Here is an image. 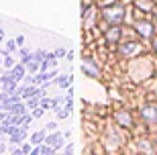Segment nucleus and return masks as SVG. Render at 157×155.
I'll return each instance as SVG.
<instances>
[{"label": "nucleus", "mask_w": 157, "mask_h": 155, "mask_svg": "<svg viewBox=\"0 0 157 155\" xmlns=\"http://www.w3.org/2000/svg\"><path fill=\"white\" fill-rule=\"evenodd\" d=\"M82 17H84V29L90 31L92 25H94V21H96V8H94V6H86L84 12H82Z\"/></svg>", "instance_id": "nucleus-3"}, {"label": "nucleus", "mask_w": 157, "mask_h": 155, "mask_svg": "<svg viewBox=\"0 0 157 155\" xmlns=\"http://www.w3.org/2000/svg\"><path fill=\"white\" fill-rule=\"evenodd\" d=\"M21 151H23L25 155H29V153H31V145H29V143H27V145H23V149H21Z\"/></svg>", "instance_id": "nucleus-22"}, {"label": "nucleus", "mask_w": 157, "mask_h": 155, "mask_svg": "<svg viewBox=\"0 0 157 155\" xmlns=\"http://www.w3.org/2000/svg\"><path fill=\"white\" fill-rule=\"evenodd\" d=\"M4 39V33H2V29H0V41Z\"/></svg>", "instance_id": "nucleus-28"}, {"label": "nucleus", "mask_w": 157, "mask_h": 155, "mask_svg": "<svg viewBox=\"0 0 157 155\" xmlns=\"http://www.w3.org/2000/svg\"><path fill=\"white\" fill-rule=\"evenodd\" d=\"M135 6H137V8H141V10H151V8H153L151 0H137V2H135Z\"/></svg>", "instance_id": "nucleus-13"}, {"label": "nucleus", "mask_w": 157, "mask_h": 155, "mask_svg": "<svg viewBox=\"0 0 157 155\" xmlns=\"http://www.w3.org/2000/svg\"><path fill=\"white\" fill-rule=\"evenodd\" d=\"M45 137H47V131H39V133H35V135L31 137V143L41 145V141H45Z\"/></svg>", "instance_id": "nucleus-14"}, {"label": "nucleus", "mask_w": 157, "mask_h": 155, "mask_svg": "<svg viewBox=\"0 0 157 155\" xmlns=\"http://www.w3.org/2000/svg\"><path fill=\"white\" fill-rule=\"evenodd\" d=\"M114 118H117V122H118V125H122V126H131V125H133L131 114H128V112H122V110H118L117 114H114Z\"/></svg>", "instance_id": "nucleus-9"}, {"label": "nucleus", "mask_w": 157, "mask_h": 155, "mask_svg": "<svg viewBox=\"0 0 157 155\" xmlns=\"http://www.w3.org/2000/svg\"><path fill=\"white\" fill-rule=\"evenodd\" d=\"M25 72H27V68H25L23 63H21V65H17V63H14V65L10 68V76H12V78H14L17 82L25 78Z\"/></svg>", "instance_id": "nucleus-10"}, {"label": "nucleus", "mask_w": 157, "mask_h": 155, "mask_svg": "<svg viewBox=\"0 0 157 155\" xmlns=\"http://www.w3.org/2000/svg\"><path fill=\"white\" fill-rule=\"evenodd\" d=\"M43 112H45V108H43V106H37V108H33V118H39V116H43Z\"/></svg>", "instance_id": "nucleus-20"}, {"label": "nucleus", "mask_w": 157, "mask_h": 155, "mask_svg": "<svg viewBox=\"0 0 157 155\" xmlns=\"http://www.w3.org/2000/svg\"><path fill=\"white\" fill-rule=\"evenodd\" d=\"M137 33L143 37V39H151L153 37V25L149 21H139L137 23Z\"/></svg>", "instance_id": "nucleus-4"}, {"label": "nucleus", "mask_w": 157, "mask_h": 155, "mask_svg": "<svg viewBox=\"0 0 157 155\" xmlns=\"http://www.w3.org/2000/svg\"><path fill=\"white\" fill-rule=\"evenodd\" d=\"M45 143L51 145V147H61L63 145V135L61 133H53V135H49V137H45Z\"/></svg>", "instance_id": "nucleus-7"}, {"label": "nucleus", "mask_w": 157, "mask_h": 155, "mask_svg": "<svg viewBox=\"0 0 157 155\" xmlns=\"http://www.w3.org/2000/svg\"><path fill=\"white\" fill-rule=\"evenodd\" d=\"M141 51H143V45H141V43H137V41L124 43V45L121 47V55H124V57H133V55H139Z\"/></svg>", "instance_id": "nucleus-2"}, {"label": "nucleus", "mask_w": 157, "mask_h": 155, "mask_svg": "<svg viewBox=\"0 0 157 155\" xmlns=\"http://www.w3.org/2000/svg\"><path fill=\"white\" fill-rule=\"evenodd\" d=\"M153 45H155V53H157V39H155V43H153Z\"/></svg>", "instance_id": "nucleus-29"}, {"label": "nucleus", "mask_w": 157, "mask_h": 155, "mask_svg": "<svg viewBox=\"0 0 157 155\" xmlns=\"http://www.w3.org/2000/svg\"><path fill=\"white\" fill-rule=\"evenodd\" d=\"M0 63H2V59H0Z\"/></svg>", "instance_id": "nucleus-30"}, {"label": "nucleus", "mask_w": 157, "mask_h": 155, "mask_svg": "<svg viewBox=\"0 0 157 155\" xmlns=\"http://www.w3.org/2000/svg\"><path fill=\"white\" fill-rule=\"evenodd\" d=\"M155 14H157V12H155Z\"/></svg>", "instance_id": "nucleus-31"}, {"label": "nucleus", "mask_w": 157, "mask_h": 155, "mask_svg": "<svg viewBox=\"0 0 157 155\" xmlns=\"http://www.w3.org/2000/svg\"><path fill=\"white\" fill-rule=\"evenodd\" d=\"M29 155H41V149H31Z\"/></svg>", "instance_id": "nucleus-25"}, {"label": "nucleus", "mask_w": 157, "mask_h": 155, "mask_svg": "<svg viewBox=\"0 0 157 155\" xmlns=\"http://www.w3.org/2000/svg\"><path fill=\"white\" fill-rule=\"evenodd\" d=\"M82 69H84V74L88 78H100V72H98V68H96V63L92 59H84L82 61Z\"/></svg>", "instance_id": "nucleus-6"}, {"label": "nucleus", "mask_w": 157, "mask_h": 155, "mask_svg": "<svg viewBox=\"0 0 157 155\" xmlns=\"http://www.w3.org/2000/svg\"><path fill=\"white\" fill-rule=\"evenodd\" d=\"M39 98L37 96H33V98H27V106H29V108H37V106H39Z\"/></svg>", "instance_id": "nucleus-17"}, {"label": "nucleus", "mask_w": 157, "mask_h": 155, "mask_svg": "<svg viewBox=\"0 0 157 155\" xmlns=\"http://www.w3.org/2000/svg\"><path fill=\"white\" fill-rule=\"evenodd\" d=\"M2 63H4L6 69H10L12 65H14V59H12V55H4V61H2Z\"/></svg>", "instance_id": "nucleus-19"}, {"label": "nucleus", "mask_w": 157, "mask_h": 155, "mask_svg": "<svg viewBox=\"0 0 157 155\" xmlns=\"http://www.w3.org/2000/svg\"><path fill=\"white\" fill-rule=\"evenodd\" d=\"M49 131H57V122H49V125H47V133Z\"/></svg>", "instance_id": "nucleus-21"}, {"label": "nucleus", "mask_w": 157, "mask_h": 155, "mask_svg": "<svg viewBox=\"0 0 157 155\" xmlns=\"http://www.w3.org/2000/svg\"><path fill=\"white\" fill-rule=\"evenodd\" d=\"M14 41H17V45H23V43H25V37H17Z\"/></svg>", "instance_id": "nucleus-24"}, {"label": "nucleus", "mask_w": 157, "mask_h": 155, "mask_svg": "<svg viewBox=\"0 0 157 155\" xmlns=\"http://www.w3.org/2000/svg\"><path fill=\"white\" fill-rule=\"evenodd\" d=\"M141 116L149 122H157V106L155 104H145L141 108Z\"/></svg>", "instance_id": "nucleus-5"}, {"label": "nucleus", "mask_w": 157, "mask_h": 155, "mask_svg": "<svg viewBox=\"0 0 157 155\" xmlns=\"http://www.w3.org/2000/svg\"><path fill=\"white\" fill-rule=\"evenodd\" d=\"M25 68L29 69L31 74H35L37 69H39V61H35V59H33V61H29V63H27V65H25Z\"/></svg>", "instance_id": "nucleus-18"}, {"label": "nucleus", "mask_w": 157, "mask_h": 155, "mask_svg": "<svg viewBox=\"0 0 157 155\" xmlns=\"http://www.w3.org/2000/svg\"><path fill=\"white\" fill-rule=\"evenodd\" d=\"M102 18H104L108 25H121L124 21V6L122 4H112L106 6L102 10Z\"/></svg>", "instance_id": "nucleus-1"}, {"label": "nucleus", "mask_w": 157, "mask_h": 155, "mask_svg": "<svg viewBox=\"0 0 157 155\" xmlns=\"http://www.w3.org/2000/svg\"><path fill=\"white\" fill-rule=\"evenodd\" d=\"M55 84H57L59 88H67L71 84V76H59L57 80H55Z\"/></svg>", "instance_id": "nucleus-12"}, {"label": "nucleus", "mask_w": 157, "mask_h": 155, "mask_svg": "<svg viewBox=\"0 0 157 155\" xmlns=\"http://www.w3.org/2000/svg\"><path fill=\"white\" fill-rule=\"evenodd\" d=\"M118 39H121V27L114 25V27H110L106 31V41L108 43H118Z\"/></svg>", "instance_id": "nucleus-8"}, {"label": "nucleus", "mask_w": 157, "mask_h": 155, "mask_svg": "<svg viewBox=\"0 0 157 155\" xmlns=\"http://www.w3.org/2000/svg\"><path fill=\"white\" fill-rule=\"evenodd\" d=\"M17 41H6V49H4V51H2V53H4V55H12V51H14V49H17Z\"/></svg>", "instance_id": "nucleus-15"}, {"label": "nucleus", "mask_w": 157, "mask_h": 155, "mask_svg": "<svg viewBox=\"0 0 157 155\" xmlns=\"http://www.w3.org/2000/svg\"><path fill=\"white\" fill-rule=\"evenodd\" d=\"M2 151H4V143L0 141V155H2Z\"/></svg>", "instance_id": "nucleus-27"}, {"label": "nucleus", "mask_w": 157, "mask_h": 155, "mask_svg": "<svg viewBox=\"0 0 157 155\" xmlns=\"http://www.w3.org/2000/svg\"><path fill=\"white\" fill-rule=\"evenodd\" d=\"M53 53H55V57H63V55H65L63 49H57V51H53Z\"/></svg>", "instance_id": "nucleus-23"}, {"label": "nucleus", "mask_w": 157, "mask_h": 155, "mask_svg": "<svg viewBox=\"0 0 157 155\" xmlns=\"http://www.w3.org/2000/svg\"><path fill=\"white\" fill-rule=\"evenodd\" d=\"M6 112H10V114H25V112H27V106L21 104V102H14L6 108Z\"/></svg>", "instance_id": "nucleus-11"}, {"label": "nucleus", "mask_w": 157, "mask_h": 155, "mask_svg": "<svg viewBox=\"0 0 157 155\" xmlns=\"http://www.w3.org/2000/svg\"><path fill=\"white\" fill-rule=\"evenodd\" d=\"M10 155H25V153H23V151H21V149H14V151H12Z\"/></svg>", "instance_id": "nucleus-26"}, {"label": "nucleus", "mask_w": 157, "mask_h": 155, "mask_svg": "<svg viewBox=\"0 0 157 155\" xmlns=\"http://www.w3.org/2000/svg\"><path fill=\"white\" fill-rule=\"evenodd\" d=\"M55 100H49V98H43V100H41L39 102V106H43V108H51V106H55Z\"/></svg>", "instance_id": "nucleus-16"}]
</instances>
